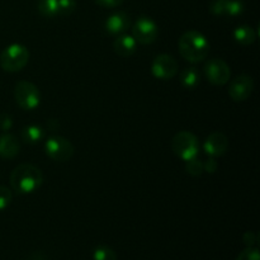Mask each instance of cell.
Segmentation results:
<instances>
[{
	"instance_id": "obj_1",
	"label": "cell",
	"mask_w": 260,
	"mask_h": 260,
	"mask_svg": "<svg viewBox=\"0 0 260 260\" xmlns=\"http://www.w3.org/2000/svg\"><path fill=\"white\" fill-rule=\"evenodd\" d=\"M178 47H179L180 56L185 61L197 63L207 57L211 46L202 33L198 30H188L180 36Z\"/></svg>"
},
{
	"instance_id": "obj_2",
	"label": "cell",
	"mask_w": 260,
	"mask_h": 260,
	"mask_svg": "<svg viewBox=\"0 0 260 260\" xmlns=\"http://www.w3.org/2000/svg\"><path fill=\"white\" fill-rule=\"evenodd\" d=\"M43 183V173L32 164H20L10 174V185L19 194H29L40 189Z\"/></svg>"
},
{
	"instance_id": "obj_3",
	"label": "cell",
	"mask_w": 260,
	"mask_h": 260,
	"mask_svg": "<svg viewBox=\"0 0 260 260\" xmlns=\"http://www.w3.org/2000/svg\"><path fill=\"white\" fill-rule=\"evenodd\" d=\"M29 61V51L20 43H13L0 55V66L7 73H18Z\"/></svg>"
},
{
	"instance_id": "obj_4",
	"label": "cell",
	"mask_w": 260,
	"mask_h": 260,
	"mask_svg": "<svg viewBox=\"0 0 260 260\" xmlns=\"http://www.w3.org/2000/svg\"><path fill=\"white\" fill-rule=\"evenodd\" d=\"M170 146L175 156L184 161L198 157V154H200V141L197 136L189 131L177 132L172 139Z\"/></svg>"
},
{
	"instance_id": "obj_5",
	"label": "cell",
	"mask_w": 260,
	"mask_h": 260,
	"mask_svg": "<svg viewBox=\"0 0 260 260\" xmlns=\"http://www.w3.org/2000/svg\"><path fill=\"white\" fill-rule=\"evenodd\" d=\"M14 98L18 106L24 111H33L41 103V93L37 86L27 80L18 81L14 88Z\"/></svg>"
},
{
	"instance_id": "obj_6",
	"label": "cell",
	"mask_w": 260,
	"mask_h": 260,
	"mask_svg": "<svg viewBox=\"0 0 260 260\" xmlns=\"http://www.w3.org/2000/svg\"><path fill=\"white\" fill-rule=\"evenodd\" d=\"M45 151L50 159L58 162H65L74 156L73 144L62 136H51L45 142Z\"/></svg>"
},
{
	"instance_id": "obj_7",
	"label": "cell",
	"mask_w": 260,
	"mask_h": 260,
	"mask_svg": "<svg viewBox=\"0 0 260 260\" xmlns=\"http://www.w3.org/2000/svg\"><path fill=\"white\" fill-rule=\"evenodd\" d=\"M157 36L159 27L149 17H140L132 27V37L141 45H151L157 40Z\"/></svg>"
},
{
	"instance_id": "obj_8",
	"label": "cell",
	"mask_w": 260,
	"mask_h": 260,
	"mask_svg": "<svg viewBox=\"0 0 260 260\" xmlns=\"http://www.w3.org/2000/svg\"><path fill=\"white\" fill-rule=\"evenodd\" d=\"M205 75L211 84L222 86L231 78L230 66L221 58H212L205 65Z\"/></svg>"
},
{
	"instance_id": "obj_9",
	"label": "cell",
	"mask_w": 260,
	"mask_h": 260,
	"mask_svg": "<svg viewBox=\"0 0 260 260\" xmlns=\"http://www.w3.org/2000/svg\"><path fill=\"white\" fill-rule=\"evenodd\" d=\"M151 73L159 80H170L178 74L177 60L168 53L157 55L151 63Z\"/></svg>"
},
{
	"instance_id": "obj_10",
	"label": "cell",
	"mask_w": 260,
	"mask_h": 260,
	"mask_svg": "<svg viewBox=\"0 0 260 260\" xmlns=\"http://www.w3.org/2000/svg\"><path fill=\"white\" fill-rule=\"evenodd\" d=\"M254 90V80L251 76L243 74L234 79L230 83L229 95L234 102H244L250 98Z\"/></svg>"
},
{
	"instance_id": "obj_11",
	"label": "cell",
	"mask_w": 260,
	"mask_h": 260,
	"mask_svg": "<svg viewBox=\"0 0 260 260\" xmlns=\"http://www.w3.org/2000/svg\"><path fill=\"white\" fill-rule=\"evenodd\" d=\"M210 10L212 14L220 17H238L243 14L245 7L240 0H212Z\"/></svg>"
},
{
	"instance_id": "obj_12",
	"label": "cell",
	"mask_w": 260,
	"mask_h": 260,
	"mask_svg": "<svg viewBox=\"0 0 260 260\" xmlns=\"http://www.w3.org/2000/svg\"><path fill=\"white\" fill-rule=\"evenodd\" d=\"M229 147V139L222 132H213L206 139L203 150L211 157L222 156Z\"/></svg>"
},
{
	"instance_id": "obj_13",
	"label": "cell",
	"mask_w": 260,
	"mask_h": 260,
	"mask_svg": "<svg viewBox=\"0 0 260 260\" xmlns=\"http://www.w3.org/2000/svg\"><path fill=\"white\" fill-rule=\"evenodd\" d=\"M131 25V20L127 13L124 12H116L107 18L104 23V28L109 35L119 36L123 35Z\"/></svg>"
},
{
	"instance_id": "obj_14",
	"label": "cell",
	"mask_w": 260,
	"mask_h": 260,
	"mask_svg": "<svg viewBox=\"0 0 260 260\" xmlns=\"http://www.w3.org/2000/svg\"><path fill=\"white\" fill-rule=\"evenodd\" d=\"M20 144L17 137L12 134H3L0 136V157L5 160H12L19 154Z\"/></svg>"
},
{
	"instance_id": "obj_15",
	"label": "cell",
	"mask_w": 260,
	"mask_h": 260,
	"mask_svg": "<svg viewBox=\"0 0 260 260\" xmlns=\"http://www.w3.org/2000/svg\"><path fill=\"white\" fill-rule=\"evenodd\" d=\"M113 50L121 57H128L137 50V42L132 36L119 35L113 42Z\"/></svg>"
},
{
	"instance_id": "obj_16",
	"label": "cell",
	"mask_w": 260,
	"mask_h": 260,
	"mask_svg": "<svg viewBox=\"0 0 260 260\" xmlns=\"http://www.w3.org/2000/svg\"><path fill=\"white\" fill-rule=\"evenodd\" d=\"M180 84L184 89L188 90H193L197 88L201 83V73L197 68L190 66V68H185L180 71L179 74Z\"/></svg>"
},
{
	"instance_id": "obj_17",
	"label": "cell",
	"mask_w": 260,
	"mask_h": 260,
	"mask_svg": "<svg viewBox=\"0 0 260 260\" xmlns=\"http://www.w3.org/2000/svg\"><path fill=\"white\" fill-rule=\"evenodd\" d=\"M233 37L239 45L243 46H249L253 45L256 40V33L254 30V28H251L250 25H239V27L235 28L233 33Z\"/></svg>"
},
{
	"instance_id": "obj_18",
	"label": "cell",
	"mask_w": 260,
	"mask_h": 260,
	"mask_svg": "<svg viewBox=\"0 0 260 260\" xmlns=\"http://www.w3.org/2000/svg\"><path fill=\"white\" fill-rule=\"evenodd\" d=\"M45 136V131L42 127L36 126V124H30V126L24 127L22 129V139L24 140L27 144H37Z\"/></svg>"
},
{
	"instance_id": "obj_19",
	"label": "cell",
	"mask_w": 260,
	"mask_h": 260,
	"mask_svg": "<svg viewBox=\"0 0 260 260\" xmlns=\"http://www.w3.org/2000/svg\"><path fill=\"white\" fill-rule=\"evenodd\" d=\"M37 9L46 18H55L58 15V0H38Z\"/></svg>"
},
{
	"instance_id": "obj_20",
	"label": "cell",
	"mask_w": 260,
	"mask_h": 260,
	"mask_svg": "<svg viewBox=\"0 0 260 260\" xmlns=\"http://www.w3.org/2000/svg\"><path fill=\"white\" fill-rule=\"evenodd\" d=\"M94 260H118L116 251L107 245H99L93 251Z\"/></svg>"
},
{
	"instance_id": "obj_21",
	"label": "cell",
	"mask_w": 260,
	"mask_h": 260,
	"mask_svg": "<svg viewBox=\"0 0 260 260\" xmlns=\"http://www.w3.org/2000/svg\"><path fill=\"white\" fill-rule=\"evenodd\" d=\"M185 170L192 177H200L203 173V162L198 157L185 161Z\"/></svg>"
},
{
	"instance_id": "obj_22",
	"label": "cell",
	"mask_w": 260,
	"mask_h": 260,
	"mask_svg": "<svg viewBox=\"0 0 260 260\" xmlns=\"http://www.w3.org/2000/svg\"><path fill=\"white\" fill-rule=\"evenodd\" d=\"M235 260H260L259 249L256 246H248L236 256Z\"/></svg>"
},
{
	"instance_id": "obj_23",
	"label": "cell",
	"mask_w": 260,
	"mask_h": 260,
	"mask_svg": "<svg viewBox=\"0 0 260 260\" xmlns=\"http://www.w3.org/2000/svg\"><path fill=\"white\" fill-rule=\"evenodd\" d=\"M75 9V0H58V15H70Z\"/></svg>"
},
{
	"instance_id": "obj_24",
	"label": "cell",
	"mask_w": 260,
	"mask_h": 260,
	"mask_svg": "<svg viewBox=\"0 0 260 260\" xmlns=\"http://www.w3.org/2000/svg\"><path fill=\"white\" fill-rule=\"evenodd\" d=\"M12 190L9 188L0 185V211H4L5 208L9 207V205L12 203Z\"/></svg>"
},
{
	"instance_id": "obj_25",
	"label": "cell",
	"mask_w": 260,
	"mask_h": 260,
	"mask_svg": "<svg viewBox=\"0 0 260 260\" xmlns=\"http://www.w3.org/2000/svg\"><path fill=\"white\" fill-rule=\"evenodd\" d=\"M243 241L246 246H256L259 243V234L254 233V231H248L244 234Z\"/></svg>"
},
{
	"instance_id": "obj_26",
	"label": "cell",
	"mask_w": 260,
	"mask_h": 260,
	"mask_svg": "<svg viewBox=\"0 0 260 260\" xmlns=\"http://www.w3.org/2000/svg\"><path fill=\"white\" fill-rule=\"evenodd\" d=\"M13 127V118L8 113L0 114V131L8 132Z\"/></svg>"
},
{
	"instance_id": "obj_27",
	"label": "cell",
	"mask_w": 260,
	"mask_h": 260,
	"mask_svg": "<svg viewBox=\"0 0 260 260\" xmlns=\"http://www.w3.org/2000/svg\"><path fill=\"white\" fill-rule=\"evenodd\" d=\"M218 168V162L217 160H216V157H208L207 160H206V162H203V172H207L210 173V174H213V173L217 170Z\"/></svg>"
},
{
	"instance_id": "obj_28",
	"label": "cell",
	"mask_w": 260,
	"mask_h": 260,
	"mask_svg": "<svg viewBox=\"0 0 260 260\" xmlns=\"http://www.w3.org/2000/svg\"><path fill=\"white\" fill-rule=\"evenodd\" d=\"M124 0H95V3L98 5L103 8H116L123 3Z\"/></svg>"
},
{
	"instance_id": "obj_29",
	"label": "cell",
	"mask_w": 260,
	"mask_h": 260,
	"mask_svg": "<svg viewBox=\"0 0 260 260\" xmlns=\"http://www.w3.org/2000/svg\"><path fill=\"white\" fill-rule=\"evenodd\" d=\"M28 260H48V259L46 258V255H43V254H41V253H35Z\"/></svg>"
},
{
	"instance_id": "obj_30",
	"label": "cell",
	"mask_w": 260,
	"mask_h": 260,
	"mask_svg": "<svg viewBox=\"0 0 260 260\" xmlns=\"http://www.w3.org/2000/svg\"><path fill=\"white\" fill-rule=\"evenodd\" d=\"M57 126H58V123L56 121H53V119H51V121L48 122V127L51 128V131H53V129H55Z\"/></svg>"
}]
</instances>
